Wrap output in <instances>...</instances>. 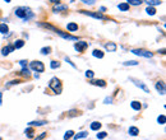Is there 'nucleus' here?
Instances as JSON below:
<instances>
[{
    "label": "nucleus",
    "mask_w": 166,
    "mask_h": 140,
    "mask_svg": "<svg viewBox=\"0 0 166 140\" xmlns=\"http://www.w3.org/2000/svg\"><path fill=\"white\" fill-rule=\"evenodd\" d=\"M38 26L44 27V28H47L50 29V31H52L54 33H56L58 36H60L61 38H64V40H69V41H78V37H76V36H72L69 33H65V32H63L60 28H56V27L51 26V24H47V23H38Z\"/></svg>",
    "instance_id": "1"
},
{
    "label": "nucleus",
    "mask_w": 166,
    "mask_h": 140,
    "mask_svg": "<svg viewBox=\"0 0 166 140\" xmlns=\"http://www.w3.org/2000/svg\"><path fill=\"white\" fill-rule=\"evenodd\" d=\"M16 16L20 18L22 20H24V22H28V20H31L32 18H35V13L32 11L31 8L28 7H18L16 8Z\"/></svg>",
    "instance_id": "2"
},
{
    "label": "nucleus",
    "mask_w": 166,
    "mask_h": 140,
    "mask_svg": "<svg viewBox=\"0 0 166 140\" xmlns=\"http://www.w3.org/2000/svg\"><path fill=\"white\" fill-rule=\"evenodd\" d=\"M49 88L51 89L52 92H54L55 94H60L61 91H63V85H61V80L59 78H51V80L49 82Z\"/></svg>",
    "instance_id": "3"
},
{
    "label": "nucleus",
    "mask_w": 166,
    "mask_h": 140,
    "mask_svg": "<svg viewBox=\"0 0 166 140\" xmlns=\"http://www.w3.org/2000/svg\"><path fill=\"white\" fill-rule=\"evenodd\" d=\"M79 13L84 14V16H88V17H92V18H96V19H101V20H107L109 18L105 17L101 11H87V10H79Z\"/></svg>",
    "instance_id": "4"
},
{
    "label": "nucleus",
    "mask_w": 166,
    "mask_h": 140,
    "mask_svg": "<svg viewBox=\"0 0 166 140\" xmlns=\"http://www.w3.org/2000/svg\"><path fill=\"white\" fill-rule=\"evenodd\" d=\"M29 68H31L33 71H36V73H44V71H45V65H44V62L38 61V60L29 62Z\"/></svg>",
    "instance_id": "5"
},
{
    "label": "nucleus",
    "mask_w": 166,
    "mask_h": 140,
    "mask_svg": "<svg viewBox=\"0 0 166 140\" xmlns=\"http://www.w3.org/2000/svg\"><path fill=\"white\" fill-rule=\"evenodd\" d=\"M130 52L134 53V55H137V56H142V57H146V59L153 57V52L147 51V50H143V49H133Z\"/></svg>",
    "instance_id": "6"
},
{
    "label": "nucleus",
    "mask_w": 166,
    "mask_h": 140,
    "mask_svg": "<svg viewBox=\"0 0 166 140\" xmlns=\"http://www.w3.org/2000/svg\"><path fill=\"white\" fill-rule=\"evenodd\" d=\"M129 80H130V82H133V83H134V85H135V87H138L139 89H142V91H144V92H146V93H151V92H150V88H148L147 85L144 84V83H142L141 80L134 79V78H129Z\"/></svg>",
    "instance_id": "7"
},
{
    "label": "nucleus",
    "mask_w": 166,
    "mask_h": 140,
    "mask_svg": "<svg viewBox=\"0 0 166 140\" xmlns=\"http://www.w3.org/2000/svg\"><path fill=\"white\" fill-rule=\"evenodd\" d=\"M88 46H90L88 42H86V41H79V42H77L74 45V49H76V51H78V52H84Z\"/></svg>",
    "instance_id": "8"
},
{
    "label": "nucleus",
    "mask_w": 166,
    "mask_h": 140,
    "mask_svg": "<svg viewBox=\"0 0 166 140\" xmlns=\"http://www.w3.org/2000/svg\"><path fill=\"white\" fill-rule=\"evenodd\" d=\"M155 87H156V91L159 92L161 96H164L165 94V92H166V89H165V83L162 82V80H159V82L155 84Z\"/></svg>",
    "instance_id": "9"
},
{
    "label": "nucleus",
    "mask_w": 166,
    "mask_h": 140,
    "mask_svg": "<svg viewBox=\"0 0 166 140\" xmlns=\"http://www.w3.org/2000/svg\"><path fill=\"white\" fill-rule=\"evenodd\" d=\"M14 51V46L13 45H7L5 47H3V50H1V55L3 56H7V55H9L10 52H13Z\"/></svg>",
    "instance_id": "10"
},
{
    "label": "nucleus",
    "mask_w": 166,
    "mask_h": 140,
    "mask_svg": "<svg viewBox=\"0 0 166 140\" xmlns=\"http://www.w3.org/2000/svg\"><path fill=\"white\" fill-rule=\"evenodd\" d=\"M103 47H105L109 52H115V51H116V49H118V46H116V43H115V42H107V43L103 45Z\"/></svg>",
    "instance_id": "11"
},
{
    "label": "nucleus",
    "mask_w": 166,
    "mask_h": 140,
    "mask_svg": "<svg viewBox=\"0 0 166 140\" xmlns=\"http://www.w3.org/2000/svg\"><path fill=\"white\" fill-rule=\"evenodd\" d=\"M91 84L96 85V87H101V88H105L106 87V82L103 79H99V80L92 79V80H91Z\"/></svg>",
    "instance_id": "12"
},
{
    "label": "nucleus",
    "mask_w": 166,
    "mask_h": 140,
    "mask_svg": "<svg viewBox=\"0 0 166 140\" xmlns=\"http://www.w3.org/2000/svg\"><path fill=\"white\" fill-rule=\"evenodd\" d=\"M68 9V5H63V4H60V3H59V4H56L54 8H52V11H54V13H59V11H63V10H67Z\"/></svg>",
    "instance_id": "13"
},
{
    "label": "nucleus",
    "mask_w": 166,
    "mask_h": 140,
    "mask_svg": "<svg viewBox=\"0 0 166 140\" xmlns=\"http://www.w3.org/2000/svg\"><path fill=\"white\" fill-rule=\"evenodd\" d=\"M130 107H132L134 111H141L142 105H141V102H139V101H132V102H130Z\"/></svg>",
    "instance_id": "14"
},
{
    "label": "nucleus",
    "mask_w": 166,
    "mask_h": 140,
    "mask_svg": "<svg viewBox=\"0 0 166 140\" xmlns=\"http://www.w3.org/2000/svg\"><path fill=\"white\" fill-rule=\"evenodd\" d=\"M67 29L69 32H76V31H78V24L74 23V22H70V23L67 24Z\"/></svg>",
    "instance_id": "15"
},
{
    "label": "nucleus",
    "mask_w": 166,
    "mask_h": 140,
    "mask_svg": "<svg viewBox=\"0 0 166 140\" xmlns=\"http://www.w3.org/2000/svg\"><path fill=\"white\" fill-rule=\"evenodd\" d=\"M87 136H88V133L87 131H81V133H78V134H74L73 138H74V140H79V139L87 138Z\"/></svg>",
    "instance_id": "16"
},
{
    "label": "nucleus",
    "mask_w": 166,
    "mask_h": 140,
    "mask_svg": "<svg viewBox=\"0 0 166 140\" xmlns=\"http://www.w3.org/2000/svg\"><path fill=\"white\" fill-rule=\"evenodd\" d=\"M128 134H129V135H132V136H137L139 134V129L137 126H130L128 129Z\"/></svg>",
    "instance_id": "17"
},
{
    "label": "nucleus",
    "mask_w": 166,
    "mask_h": 140,
    "mask_svg": "<svg viewBox=\"0 0 166 140\" xmlns=\"http://www.w3.org/2000/svg\"><path fill=\"white\" fill-rule=\"evenodd\" d=\"M24 134H26V136L29 139H32L35 136V129L33 127H27V129L24 130Z\"/></svg>",
    "instance_id": "18"
},
{
    "label": "nucleus",
    "mask_w": 166,
    "mask_h": 140,
    "mask_svg": "<svg viewBox=\"0 0 166 140\" xmlns=\"http://www.w3.org/2000/svg\"><path fill=\"white\" fill-rule=\"evenodd\" d=\"M101 122H99V121H95V122H92L91 124V130H92V131H99L100 129H101Z\"/></svg>",
    "instance_id": "19"
},
{
    "label": "nucleus",
    "mask_w": 166,
    "mask_h": 140,
    "mask_svg": "<svg viewBox=\"0 0 166 140\" xmlns=\"http://www.w3.org/2000/svg\"><path fill=\"white\" fill-rule=\"evenodd\" d=\"M92 55L95 56V57H97V59H102L103 56H105V53H103L101 50H99V49H95L93 51H92Z\"/></svg>",
    "instance_id": "20"
},
{
    "label": "nucleus",
    "mask_w": 166,
    "mask_h": 140,
    "mask_svg": "<svg viewBox=\"0 0 166 140\" xmlns=\"http://www.w3.org/2000/svg\"><path fill=\"white\" fill-rule=\"evenodd\" d=\"M9 32V27H8L7 23H1L0 24V33L1 34H7Z\"/></svg>",
    "instance_id": "21"
},
{
    "label": "nucleus",
    "mask_w": 166,
    "mask_h": 140,
    "mask_svg": "<svg viewBox=\"0 0 166 140\" xmlns=\"http://www.w3.org/2000/svg\"><path fill=\"white\" fill-rule=\"evenodd\" d=\"M47 121L42 120V121H31L29 122V126H44V125H46Z\"/></svg>",
    "instance_id": "22"
},
{
    "label": "nucleus",
    "mask_w": 166,
    "mask_h": 140,
    "mask_svg": "<svg viewBox=\"0 0 166 140\" xmlns=\"http://www.w3.org/2000/svg\"><path fill=\"white\" fill-rule=\"evenodd\" d=\"M118 8H119V10H121V11H128L129 10V4L128 3H120V4L118 5Z\"/></svg>",
    "instance_id": "23"
},
{
    "label": "nucleus",
    "mask_w": 166,
    "mask_h": 140,
    "mask_svg": "<svg viewBox=\"0 0 166 140\" xmlns=\"http://www.w3.org/2000/svg\"><path fill=\"white\" fill-rule=\"evenodd\" d=\"M143 1H146L148 5H152V7H155V5H161V4H162L161 0H143Z\"/></svg>",
    "instance_id": "24"
},
{
    "label": "nucleus",
    "mask_w": 166,
    "mask_h": 140,
    "mask_svg": "<svg viewBox=\"0 0 166 140\" xmlns=\"http://www.w3.org/2000/svg\"><path fill=\"white\" fill-rule=\"evenodd\" d=\"M14 49H22L23 46H24V41L23 40H17V41H14Z\"/></svg>",
    "instance_id": "25"
},
{
    "label": "nucleus",
    "mask_w": 166,
    "mask_h": 140,
    "mask_svg": "<svg viewBox=\"0 0 166 140\" xmlns=\"http://www.w3.org/2000/svg\"><path fill=\"white\" fill-rule=\"evenodd\" d=\"M127 3L129 5H133V7H138V5H141L143 3V0H127Z\"/></svg>",
    "instance_id": "26"
},
{
    "label": "nucleus",
    "mask_w": 166,
    "mask_h": 140,
    "mask_svg": "<svg viewBox=\"0 0 166 140\" xmlns=\"http://www.w3.org/2000/svg\"><path fill=\"white\" fill-rule=\"evenodd\" d=\"M146 11H147L148 16H155V14H156V9L153 8L152 5H148V7L146 8Z\"/></svg>",
    "instance_id": "27"
},
{
    "label": "nucleus",
    "mask_w": 166,
    "mask_h": 140,
    "mask_svg": "<svg viewBox=\"0 0 166 140\" xmlns=\"http://www.w3.org/2000/svg\"><path fill=\"white\" fill-rule=\"evenodd\" d=\"M138 64H139V62H138V61H135V60H129V61L123 62L124 66H137Z\"/></svg>",
    "instance_id": "28"
},
{
    "label": "nucleus",
    "mask_w": 166,
    "mask_h": 140,
    "mask_svg": "<svg viewBox=\"0 0 166 140\" xmlns=\"http://www.w3.org/2000/svg\"><path fill=\"white\" fill-rule=\"evenodd\" d=\"M20 74H22L23 76H27V78H28L29 75H31V73H29V69H28L27 66H22V70H20Z\"/></svg>",
    "instance_id": "29"
},
{
    "label": "nucleus",
    "mask_w": 166,
    "mask_h": 140,
    "mask_svg": "<svg viewBox=\"0 0 166 140\" xmlns=\"http://www.w3.org/2000/svg\"><path fill=\"white\" fill-rule=\"evenodd\" d=\"M50 68H51V69H59V68H60V62L56 60L50 61Z\"/></svg>",
    "instance_id": "30"
},
{
    "label": "nucleus",
    "mask_w": 166,
    "mask_h": 140,
    "mask_svg": "<svg viewBox=\"0 0 166 140\" xmlns=\"http://www.w3.org/2000/svg\"><path fill=\"white\" fill-rule=\"evenodd\" d=\"M73 135H74L73 130H68V131L64 134V140H69L70 138H73Z\"/></svg>",
    "instance_id": "31"
},
{
    "label": "nucleus",
    "mask_w": 166,
    "mask_h": 140,
    "mask_svg": "<svg viewBox=\"0 0 166 140\" xmlns=\"http://www.w3.org/2000/svg\"><path fill=\"white\" fill-rule=\"evenodd\" d=\"M40 52L42 53V55H49V53L51 52V47H50V46L42 47V49H41V51H40Z\"/></svg>",
    "instance_id": "32"
},
{
    "label": "nucleus",
    "mask_w": 166,
    "mask_h": 140,
    "mask_svg": "<svg viewBox=\"0 0 166 140\" xmlns=\"http://www.w3.org/2000/svg\"><path fill=\"white\" fill-rule=\"evenodd\" d=\"M165 121H166L165 115H160L159 117H157V122H159L160 125H165Z\"/></svg>",
    "instance_id": "33"
},
{
    "label": "nucleus",
    "mask_w": 166,
    "mask_h": 140,
    "mask_svg": "<svg viewBox=\"0 0 166 140\" xmlns=\"http://www.w3.org/2000/svg\"><path fill=\"white\" fill-rule=\"evenodd\" d=\"M93 76H95V71L93 70H86V78L93 79Z\"/></svg>",
    "instance_id": "34"
},
{
    "label": "nucleus",
    "mask_w": 166,
    "mask_h": 140,
    "mask_svg": "<svg viewBox=\"0 0 166 140\" xmlns=\"http://www.w3.org/2000/svg\"><path fill=\"white\" fill-rule=\"evenodd\" d=\"M19 83H20V80H12V82H9V83H7V84H5V88H9V87H12V85L19 84Z\"/></svg>",
    "instance_id": "35"
},
{
    "label": "nucleus",
    "mask_w": 166,
    "mask_h": 140,
    "mask_svg": "<svg viewBox=\"0 0 166 140\" xmlns=\"http://www.w3.org/2000/svg\"><path fill=\"white\" fill-rule=\"evenodd\" d=\"M106 136H107V133H105V131H101V133H99V134H97V135H96V138L101 140V139H105Z\"/></svg>",
    "instance_id": "36"
},
{
    "label": "nucleus",
    "mask_w": 166,
    "mask_h": 140,
    "mask_svg": "<svg viewBox=\"0 0 166 140\" xmlns=\"http://www.w3.org/2000/svg\"><path fill=\"white\" fill-rule=\"evenodd\" d=\"M47 136V133H41L40 135L38 136H36V138H35V140H42V139H45Z\"/></svg>",
    "instance_id": "37"
},
{
    "label": "nucleus",
    "mask_w": 166,
    "mask_h": 140,
    "mask_svg": "<svg viewBox=\"0 0 166 140\" xmlns=\"http://www.w3.org/2000/svg\"><path fill=\"white\" fill-rule=\"evenodd\" d=\"M112 101H114V98H112V97H106L105 101H103V103H105V105H111Z\"/></svg>",
    "instance_id": "38"
},
{
    "label": "nucleus",
    "mask_w": 166,
    "mask_h": 140,
    "mask_svg": "<svg viewBox=\"0 0 166 140\" xmlns=\"http://www.w3.org/2000/svg\"><path fill=\"white\" fill-rule=\"evenodd\" d=\"M82 3H84V4H87V5H93L95 3H96V0H81Z\"/></svg>",
    "instance_id": "39"
},
{
    "label": "nucleus",
    "mask_w": 166,
    "mask_h": 140,
    "mask_svg": "<svg viewBox=\"0 0 166 140\" xmlns=\"http://www.w3.org/2000/svg\"><path fill=\"white\" fill-rule=\"evenodd\" d=\"M64 60H65V61H67V62H69V64H70V65H72V66L74 68V69H76V68H77V66H76V65H74V62H72V60H70V59H69V57H68V56H65V57H64Z\"/></svg>",
    "instance_id": "40"
},
{
    "label": "nucleus",
    "mask_w": 166,
    "mask_h": 140,
    "mask_svg": "<svg viewBox=\"0 0 166 140\" xmlns=\"http://www.w3.org/2000/svg\"><path fill=\"white\" fill-rule=\"evenodd\" d=\"M27 62H28L27 60H20V61H19V64L22 65V66H27Z\"/></svg>",
    "instance_id": "41"
},
{
    "label": "nucleus",
    "mask_w": 166,
    "mask_h": 140,
    "mask_svg": "<svg viewBox=\"0 0 166 140\" xmlns=\"http://www.w3.org/2000/svg\"><path fill=\"white\" fill-rule=\"evenodd\" d=\"M50 1H51L52 4H59V3H60L61 0H50Z\"/></svg>",
    "instance_id": "42"
},
{
    "label": "nucleus",
    "mask_w": 166,
    "mask_h": 140,
    "mask_svg": "<svg viewBox=\"0 0 166 140\" xmlns=\"http://www.w3.org/2000/svg\"><path fill=\"white\" fill-rule=\"evenodd\" d=\"M3 105V93L1 92H0V106Z\"/></svg>",
    "instance_id": "43"
},
{
    "label": "nucleus",
    "mask_w": 166,
    "mask_h": 140,
    "mask_svg": "<svg viewBox=\"0 0 166 140\" xmlns=\"http://www.w3.org/2000/svg\"><path fill=\"white\" fill-rule=\"evenodd\" d=\"M100 10H101V11H105L106 8H105V7H101V8H100Z\"/></svg>",
    "instance_id": "44"
},
{
    "label": "nucleus",
    "mask_w": 166,
    "mask_h": 140,
    "mask_svg": "<svg viewBox=\"0 0 166 140\" xmlns=\"http://www.w3.org/2000/svg\"><path fill=\"white\" fill-rule=\"evenodd\" d=\"M4 1H7V3H10V1H12V0H4Z\"/></svg>",
    "instance_id": "45"
},
{
    "label": "nucleus",
    "mask_w": 166,
    "mask_h": 140,
    "mask_svg": "<svg viewBox=\"0 0 166 140\" xmlns=\"http://www.w3.org/2000/svg\"><path fill=\"white\" fill-rule=\"evenodd\" d=\"M0 140H3V139H1V138H0Z\"/></svg>",
    "instance_id": "46"
}]
</instances>
